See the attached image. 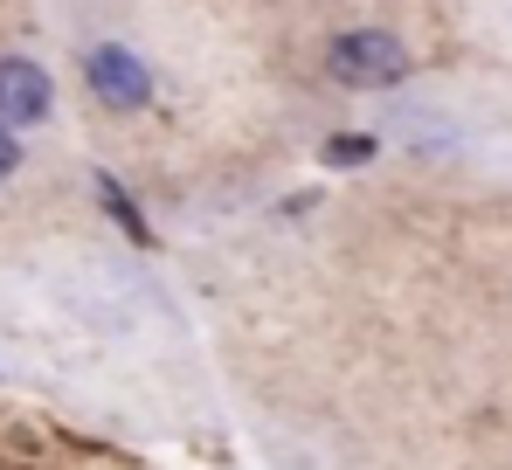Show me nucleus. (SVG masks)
<instances>
[{"label":"nucleus","mask_w":512,"mask_h":470,"mask_svg":"<svg viewBox=\"0 0 512 470\" xmlns=\"http://www.w3.org/2000/svg\"><path fill=\"white\" fill-rule=\"evenodd\" d=\"M319 159H326V166H367V159H374V139H360V132L326 139V146H319Z\"/></svg>","instance_id":"5"},{"label":"nucleus","mask_w":512,"mask_h":470,"mask_svg":"<svg viewBox=\"0 0 512 470\" xmlns=\"http://www.w3.org/2000/svg\"><path fill=\"white\" fill-rule=\"evenodd\" d=\"M84 77H90V90H97V104H111V111H146V97H153V77H146V63H139L132 49H118V42L90 49Z\"/></svg>","instance_id":"2"},{"label":"nucleus","mask_w":512,"mask_h":470,"mask_svg":"<svg viewBox=\"0 0 512 470\" xmlns=\"http://www.w3.org/2000/svg\"><path fill=\"white\" fill-rule=\"evenodd\" d=\"M49 77L28 63V56H0V118L7 125H42L49 118Z\"/></svg>","instance_id":"3"},{"label":"nucleus","mask_w":512,"mask_h":470,"mask_svg":"<svg viewBox=\"0 0 512 470\" xmlns=\"http://www.w3.org/2000/svg\"><path fill=\"white\" fill-rule=\"evenodd\" d=\"M14 166H21V146H14V139H7V132H0V180H7V173H14Z\"/></svg>","instance_id":"6"},{"label":"nucleus","mask_w":512,"mask_h":470,"mask_svg":"<svg viewBox=\"0 0 512 470\" xmlns=\"http://www.w3.org/2000/svg\"><path fill=\"white\" fill-rule=\"evenodd\" d=\"M326 70L340 83H353V90H381V83H395L409 70V56L381 28H346V35H333V49H326Z\"/></svg>","instance_id":"1"},{"label":"nucleus","mask_w":512,"mask_h":470,"mask_svg":"<svg viewBox=\"0 0 512 470\" xmlns=\"http://www.w3.org/2000/svg\"><path fill=\"white\" fill-rule=\"evenodd\" d=\"M97 194H104V208L118 215V229L132 235V242H153V229H146V215H139V208H132V201H125V194H118L111 180H97Z\"/></svg>","instance_id":"4"}]
</instances>
